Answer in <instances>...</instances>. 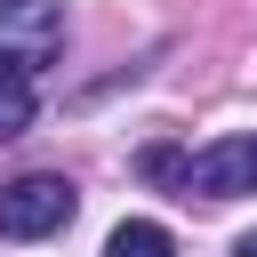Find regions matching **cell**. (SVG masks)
Here are the masks:
<instances>
[{"label": "cell", "mask_w": 257, "mask_h": 257, "mask_svg": "<svg viewBox=\"0 0 257 257\" xmlns=\"http://www.w3.org/2000/svg\"><path fill=\"white\" fill-rule=\"evenodd\" d=\"M72 209H80V193L64 185V177H16V185H0V241H40V233H64L72 225Z\"/></svg>", "instance_id": "6da1fadb"}, {"label": "cell", "mask_w": 257, "mask_h": 257, "mask_svg": "<svg viewBox=\"0 0 257 257\" xmlns=\"http://www.w3.org/2000/svg\"><path fill=\"white\" fill-rule=\"evenodd\" d=\"M32 128V72L0 64V137H24Z\"/></svg>", "instance_id": "5b68a950"}, {"label": "cell", "mask_w": 257, "mask_h": 257, "mask_svg": "<svg viewBox=\"0 0 257 257\" xmlns=\"http://www.w3.org/2000/svg\"><path fill=\"white\" fill-rule=\"evenodd\" d=\"M64 56V8L56 0H0V64L40 72Z\"/></svg>", "instance_id": "7a4b0ae2"}, {"label": "cell", "mask_w": 257, "mask_h": 257, "mask_svg": "<svg viewBox=\"0 0 257 257\" xmlns=\"http://www.w3.org/2000/svg\"><path fill=\"white\" fill-rule=\"evenodd\" d=\"M177 185L201 193V201H241V193H257V137H217V145L185 153V161H177Z\"/></svg>", "instance_id": "3957f363"}, {"label": "cell", "mask_w": 257, "mask_h": 257, "mask_svg": "<svg viewBox=\"0 0 257 257\" xmlns=\"http://www.w3.org/2000/svg\"><path fill=\"white\" fill-rule=\"evenodd\" d=\"M233 257H257V233H249V241H241V249H233Z\"/></svg>", "instance_id": "8992f818"}, {"label": "cell", "mask_w": 257, "mask_h": 257, "mask_svg": "<svg viewBox=\"0 0 257 257\" xmlns=\"http://www.w3.org/2000/svg\"><path fill=\"white\" fill-rule=\"evenodd\" d=\"M104 257H177V241H169V233H161L153 217H128V225H112Z\"/></svg>", "instance_id": "277c9868"}]
</instances>
